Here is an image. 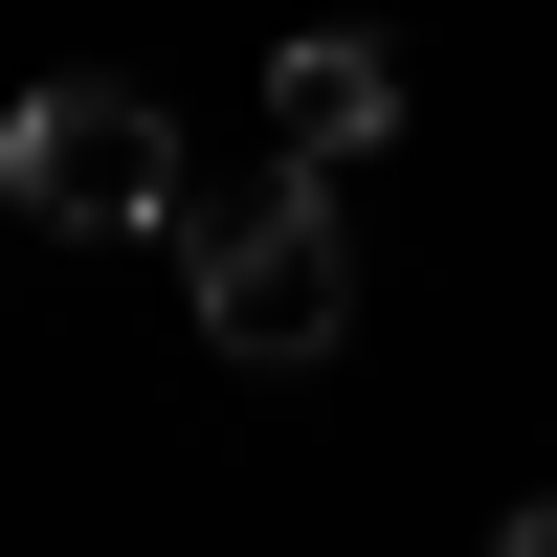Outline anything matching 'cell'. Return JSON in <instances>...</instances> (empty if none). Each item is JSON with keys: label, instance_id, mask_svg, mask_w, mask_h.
Listing matches in <instances>:
<instances>
[{"label": "cell", "instance_id": "6da1fadb", "mask_svg": "<svg viewBox=\"0 0 557 557\" xmlns=\"http://www.w3.org/2000/svg\"><path fill=\"white\" fill-rule=\"evenodd\" d=\"M178 246H201V335L268 357V380L357 335V223H335V178H312V157H268L246 201H178Z\"/></svg>", "mask_w": 557, "mask_h": 557}, {"label": "cell", "instance_id": "7a4b0ae2", "mask_svg": "<svg viewBox=\"0 0 557 557\" xmlns=\"http://www.w3.org/2000/svg\"><path fill=\"white\" fill-rule=\"evenodd\" d=\"M0 201H23L45 246H134V223H178V112L134 67H45L23 112H0Z\"/></svg>", "mask_w": 557, "mask_h": 557}, {"label": "cell", "instance_id": "3957f363", "mask_svg": "<svg viewBox=\"0 0 557 557\" xmlns=\"http://www.w3.org/2000/svg\"><path fill=\"white\" fill-rule=\"evenodd\" d=\"M380 134H401V45H380V23H290V45H268V157L357 178Z\"/></svg>", "mask_w": 557, "mask_h": 557}, {"label": "cell", "instance_id": "277c9868", "mask_svg": "<svg viewBox=\"0 0 557 557\" xmlns=\"http://www.w3.org/2000/svg\"><path fill=\"white\" fill-rule=\"evenodd\" d=\"M491 557H557V491H513V513H491Z\"/></svg>", "mask_w": 557, "mask_h": 557}]
</instances>
